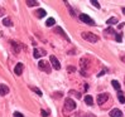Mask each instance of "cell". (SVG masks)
I'll use <instances>...</instances> for the list:
<instances>
[{
  "mask_svg": "<svg viewBox=\"0 0 125 117\" xmlns=\"http://www.w3.org/2000/svg\"><path fill=\"white\" fill-rule=\"evenodd\" d=\"M80 20H82L83 23L89 24V25H95L94 19H91L89 15H86V14H80Z\"/></svg>",
  "mask_w": 125,
  "mask_h": 117,
  "instance_id": "5b68a950",
  "label": "cell"
},
{
  "mask_svg": "<svg viewBox=\"0 0 125 117\" xmlns=\"http://www.w3.org/2000/svg\"><path fill=\"white\" fill-rule=\"evenodd\" d=\"M106 23H107L109 25H114V24H116V23H117V18H115V17L110 18V19H107Z\"/></svg>",
  "mask_w": 125,
  "mask_h": 117,
  "instance_id": "2e32d148",
  "label": "cell"
},
{
  "mask_svg": "<svg viewBox=\"0 0 125 117\" xmlns=\"http://www.w3.org/2000/svg\"><path fill=\"white\" fill-rule=\"evenodd\" d=\"M107 99H109V93H101L97 96V103L102 105V103H105Z\"/></svg>",
  "mask_w": 125,
  "mask_h": 117,
  "instance_id": "ba28073f",
  "label": "cell"
},
{
  "mask_svg": "<svg viewBox=\"0 0 125 117\" xmlns=\"http://www.w3.org/2000/svg\"><path fill=\"white\" fill-rule=\"evenodd\" d=\"M115 39H116V42H119V43H120V42L123 40V35H121L120 33H117V34L115 35Z\"/></svg>",
  "mask_w": 125,
  "mask_h": 117,
  "instance_id": "d4e9b609",
  "label": "cell"
},
{
  "mask_svg": "<svg viewBox=\"0 0 125 117\" xmlns=\"http://www.w3.org/2000/svg\"><path fill=\"white\" fill-rule=\"evenodd\" d=\"M35 13H37V17H38V18H43V17H46V10H44V9H38Z\"/></svg>",
  "mask_w": 125,
  "mask_h": 117,
  "instance_id": "9a60e30c",
  "label": "cell"
},
{
  "mask_svg": "<svg viewBox=\"0 0 125 117\" xmlns=\"http://www.w3.org/2000/svg\"><path fill=\"white\" fill-rule=\"evenodd\" d=\"M75 108H76V103H75V101L71 99L70 97L64 99V111H66V112H67V111H73Z\"/></svg>",
  "mask_w": 125,
  "mask_h": 117,
  "instance_id": "3957f363",
  "label": "cell"
},
{
  "mask_svg": "<svg viewBox=\"0 0 125 117\" xmlns=\"http://www.w3.org/2000/svg\"><path fill=\"white\" fill-rule=\"evenodd\" d=\"M9 93V87L5 84H0V96H5Z\"/></svg>",
  "mask_w": 125,
  "mask_h": 117,
  "instance_id": "30bf717a",
  "label": "cell"
},
{
  "mask_svg": "<svg viewBox=\"0 0 125 117\" xmlns=\"http://www.w3.org/2000/svg\"><path fill=\"white\" fill-rule=\"evenodd\" d=\"M117 98H119V101L121 102V103H125V97H124L123 92H119V93H117Z\"/></svg>",
  "mask_w": 125,
  "mask_h": 117,
  "instance_id": "ffe728a7",
  "label": "cell"
},
{
  "mask_svg": "<svg viewBox=\"0 0 125 117\" xmlns=\"http://www.w3.org/2000/svg\"><path fill=\"white\" fill-rule=\"evenodd\" d=\"M82 117H95L92 113H83V116Z\"/></svg>",
  "mask_w": 125,
  "mask_h": 117,
  "instance_id": "4dcf8cb0",
  "label": "cell"
},
{
  "mask_svg": "<svg viewBox=\"0 0 125 117\" xmlns=\"http://www.w3.org/2000/svg\"><path fill=\"white\" fill-rule=\"evenodd\" d=\"M89 63H90V61L87 59L86 57H83V58H81L80 59V65H81V74H82L83 77H86L87 74H86V68L89 67Z\"/></svg>",
  "mask_w": 125,
  "mask_h": 117,
  "instance_id": "7a4b0ae2",
  "label": "cell"
},
{
  "mask_svg": "<svg viewBox=\"0 0 125 117\" xmlns=\"http://www.w3.org/2000/svg\"><path fill=\"white\" fill-rule=\"evenodd\" d=\"M23 69H24L23 63H18V64L15 65V68H14V73H15L17 76H20L21 73H23Z\"/></svg>",
  "mask_w": 125,
  "mask_h": 117,
  "instance_id": "9c48e42d",
  "label": "cell"
},
{
  "mask_svg": "<svg viewBox=\"0 0 125 117\" xmlns=\"http://www.w3.org/2000/svg\"><path fill=\"white\" fill-rule=\"evenodd\" d=\"M104 74H105V71H102V72H100V73H99V74H97V76L100 77V76H104Z\"/></svg>",
  "mask_w": 125,
  "mask_h": 117,
  "instance_id": "d6a6232c",
  "label": "cell"
},
{
  "mask_svg": "<svg viewBox=\"0 0 125 117\" xmlns=\"http://www.w3.org/2000/svg\"><path fill=\"white\" fill-rule=\"evenodd\" d=\"M111 83H113V87H114L115 90H120V83L117 82V81H113Z\"/></svg>",
  "mask_w": 125,
  "mask_h": 117,
  "instance_id": "cb8c5ba5",
  "label": "cell"
},
{
  "mask_svg": "<svg viewBox=\"0 0 125 117\" xmlns=\"http://www.w3.org/2000/svg\"><path fill=\"white\" fill-rule=\"evenodd\" d=\"M25 3H27L28 6H38L39 5V3L37 1V0H27Z\"/></svg>",
  "mask_w": 125,
  "mask_h": 117,
  "instance_id": "5bb4252c",
  "label": "cell"
},
{
  "mask_svg": "<svg viewBox=\"0 0 125 117\" xmlns=\"http://www.w3.org/2000/svg\"><path fill=\"white\" fill-rule=\"evenodd\" d=\"M63 3L66 4V6H67V9H68V11L71 13V15H72V17H75V13H73V9H72L71 6H70V4H68L67 1H63Z\"/></svg>",
  "mask_w": 125,
  "mask_h": 117,
  "instance_id": "603a6c76",
  "label": "cell"
},
{
  "mask_svg": "<svg viewBox=\"0 0 125 117\" xmlns=\"http://www.w3.org/2000/svg\"><path fill=\"white\" fill-rule=\"evenodd\" d=\"M3 23H4V25H5V27H11V25H13L11 20H10V19H8V18H6V19H4V21H3Z\"/></svg>",
  "mask_w": 125,
  "mask_h": 117,
  "instance_id": "7402d4cb",
  "label": "cell"
},
{
  "mask_svg": "<svg viewBox=\"0 0 125 117\" xmlns=\"http://www.w3.org/2000/svg\"><path fill=\"white\" fill-rule=\"evenodd\" d=\"M110 116H111V117H121L123 112L120 111V109H117V108H114L113 111L110 112Z\"/></svg>",
  "mask_w": 125,
  "mask_h": 117,
  "instance_id": "8fae6325",
  "label": "cell"
},
{
  "mask_svg": "<svg viewBox=\"0 0 125 117\" xmlns=\"http://www.w3.org/2000/svg\"><path fill=\"white\" fill-rule=\"evenodd\" d=\"M29 88H31L32 91H34L37 94H38V96H42V94H43V93H42V91H41L39 88H37V87H33V86H32V87H29Z\"/></svg>",
  "mask_w": 125,
  "mask_h": 117,
  "instance_id": "d6986e66",
  "label": "cell"
},
{
  "mask_svg": "<svg viewBox=\"0 0 125 117\" xmlns=\"http://www.w3.org/2000/svg\"><path fill=\"white\" fill-rule=\"evenodd\" d=\"M91 4L95 6V8H100V4L96 1V0H91Z\"/></svg>",
  "mask_w": 125,
  "mask_h": 117,
  "instance_id": "4316f807",
  "label": "cell"
},
{
  "mask_svg": "<svg viewBox=\"0 0 125 117\" xmlns=\"http://www.w3.org/2000/svg\"><path fill=\"white\" fill-rule=\"evenodd\" d=\"M105 33H106V34H115V32H114V29H111V28H109V29H106V30H105Z\"/></svg>",
  "mask_w": 125,
  "mask_h": 117,
  "instance_id": "83f0119b",
  "label": "cell"
},
{
  "mask_svg": "<svg viewBox=\"0 0 125 117\" xmlns=\"http://www.w3.org/2000/svg\"><path fill=\"white\" fill-rule=\"evenodd\" d=\"M49 61H51V64H52V67L54 69H60L61 68V64H60V62H58V59H57L54 55H51L49 57Z\"/></svg>",
  "mask_w": 125,
  "mask_h": 117,
  "instance_id": "52a82bcc",
  "label": "cell"
},
{
  "mask_svg": "<svg viewBox=\"0 0 125 117\" xmlns=\"http://www.w3.org/2000/svg\"><path fill=\"white\" fill-rule=\"evenodd\" d=\"M54 32H56V33H58V34H61V35L63 36L64 39L70 40V38H68V36H67V35L64 34V32H63V29H62V28H60V27H56V28H54Z\"/></svg>",
  "mask_w": 125,
  "mask_h": 117,
  "instance_id": "7c38bea8",
  "label": "cell"
},
{
  "mask_svg": "<svg viewBox=\"0 0 125 117\" xmlns=\"http://www.w3.org/2000/svg\"><path fill=\"white\" fill-rule=\"evenodd\" d=\"M41 113H42V116H43V117H47V116L49 115V113L46 111V109H41Z\"/></svg>",
  "mask_w": 125,
  "mask_h": 117,
  "instance_id": "f1b7e54d",
  "label": "cell"
},
{
  "mask_svg": "<svg viewBox=\"0 0 125 117\" xmlns=\"http://www.w3.org/2000/svg\"><path fill=\"white\" fill-rule=\"evenodd\" d=\"M21 117H23V116H21Z\"/></svg>",
  "mask_w": 125,
  "mask_h": 117,
  "instance_id": "e575fe53",
  "label": "cell"
},
{
  "mask_svg": "<svg viewBox=\"0 0 125 117\" xmlns=\"http://www.w3.org/2000/svg\"><path fill=\"white\" fill-rule=\"evenodd\" d=\"M39 50H41V54H42V55H46V54H47L44 49H39Z\"/></svg>",
  "mask_w": 125,
  "mask_h": 117,
  "instance_id": "1f68e13d",
  "label": "cell"
},
{
  "mask_svg": "<svg viewBox=\"0 0 125 117\" xmlns=\"http://www.w3.org/2000/svg\"><path fill=\"white\" fill-rule=\"evenodd\" d=\"M70 94H71V96H73V97H76V98H78V99L81 98V93H78L77 91H73L72 90V91H70Z\"/></svg>",
  "mask_w": 125,
  "mask_h": 117,
  "instance_id": "ac0fdd59",
  "label": "cell"
},
{
  "mask_svg": "<svg viewBox=\"0 0 125 117\" xmlns=\"http://www.w3.org/2000/svg\"><path fill=\"white\" fill-rule=\"evenodd\" d=\"M75 71H76V68L72 67V65H68V67H67V72H68V73H73Z\"/></svg>",
  "mask_w": 125,
  "mask_h": 117,
  "instance_id": "484cf974",
  "label": "cell"
},
{
  "mask_svg": "<svg viewBox=\"0 0 125 117\" xmlns=\"http://www.w3.org/2000/svg\"><path fill=\"white\" fill-rule=\"evenodd\" d=\"M85 102H86V105L91 106V105H94V98L90 96V94H87V96H85Z\"/></svg>",
  "mask_w": 125,
  "mask_h": 117,
  "instance_id": "4fadbf2b",
  "label": "cell"
},
{
  "mask_svg": "<svg viewBox=\"0 0 125 117\" xmlns=\"http://www.w3.org/2000/svg\"><path fill=\"white\" fill-rule=\"evenodd\" d=\"M41 55H42V54H41V50H38V49H34V52H33V57L38 59V58H39Z\"/></svg>",
  "mask_w": 125,
  "mask_h": 117,
  "instance_id": "44dd1931",
  "label": "cell"
},
{
  "mask_svg": "<svg viewBox=\"0 0 125 117\" xmlns=\"http://www.w3.org/2000/svg\"><path fill=\"white\" fill-rule=\"evenodd\" d=\"M123 11H124V14H125V8H123Z\"/></svg>",
  "mask_w": 125,
  "mask_h": 117,
  "instance_id": "836d02e7",
  "label": "cell"
},
{
  "mask_svg": "<svg viewBox=\"0 0 125 117\" xmlns=\"http://www.w3.org/2000/svg\"><path fill=\"white\" fill-rule=\"evenodd\" d=\"M82 38L85 39V40H87V42H90V43H96V42H99V36L97 35H95L94 33H89V32H83L82 34Z\"/></svg>",
  "mask_w": 125,
  "mask_h": 117,
  "instance_id": "6da1fadb",
  "label": "cell"
},
{
  "mask_svg": "<svg viewBox=\"0 0 125 117\" xmlns=\"http://www.w3.org/2000/svg\"><path fill=\"white\" fill-rule=\"evenodd\" d=\"M4 14H5V9L4 8H0V17H3Z\"/></svg>",
  "mask_w": 125,
  "mask_h": 117,
  "instance_id": "f546056e",
  "label": "cell"
},
{
  "mask_svg": "<svg viewBox=\"0 0 125 117\" xmlns=\"http://www.w3.org/2000/svg\"><path fill=\"white\" fill-rule=\"evenodd\" d=\"M54 23H56V20H54L53 18H49V19L46 21V25H47V27H53Z\"/></svg>",
  "mask_w": 125,
  "mask_h": 117,
  "instance_id": "e0dca14e",
  "label": "cell"
},
{
  "mask_svg": "<svg viewBox=\"0 0 125 117\" xmlns=\"http://www.w3.org/2000/svg\"><path fill=\"white\" fill-rule=\"evenodd\" d=\"M38 67L41 71L46 72V73H51V63L47 61H39L38 63Z\"/></svg>",
  "mask_w": 125,
  "mask_h": 117,
  "instance_id": "277c9868",
  "label": "cell"
},
{
  "mask_svg": "<svg viewBox=\"0 0 125 117\" xmlns=\"http://www.w3.org/2000/svg\"><path fill=\"white\" fill-rule=\"evenodd\" d=\"M10 44H11V48H13V50H14L15 53H20L21 50H23V45H21V43H18V42L11 40Z\"/></svg>",
  "mask_w": 125,
  "mask_h": 117,
  "instance_id": "8992f818",
  "label": "cell"
}]
</instances>
